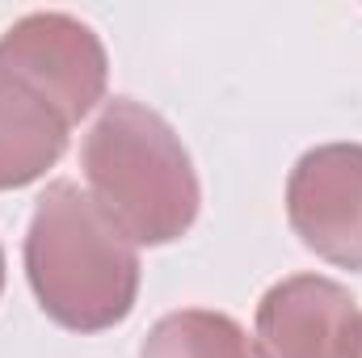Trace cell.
Listing matches in <instances>:
<instances>
[{"instance_id":"52a82bcc","label":"cell","mask_w":362,"mask_h":358,"mask_svg":"<svg viewBox=\"0 0 362 358\" xmlns=\"http://www.w3.org/2000/svg\"><path fill=\"white\" fill-rule=\"evenodd\" d=\"M139 358H262V350L232 316L185 308L152 325V333L139 346Z\"/></svg>"},{"instance_id":"9c48e42d","label":"cell","mask_w":362,"mask_h":358,"mask_svg":"<svg viewBox=\"0 0 362 358\" xmlns=\"http://www.w3.org/2000/svg\"><path fill=\"white\" fill-rule=\"evenodd\" d=\"M358 358H362V350H358Z\"/></svg>"},{"instance_id":"3957f363","label":"cell","mask_w":362,"mask_h":358,"mask_svg":"<svg viewBox=\"0 0 362 358\" xmlns=\"http://www.w3.org/2000/svg\"><path fill=\"white\" fill-rule=\"evenodd\" d=\"M0 68L38 89L72 127L105 97V47L68 13H30L0 34Z\"/></svg>"},{"instance_id":"277c9868","label":"cell","mask_w":362,"mask_h":358,"mask_svg":"<svg viewBox=\"0 0 362 358\" xmlns=\"http://www.w3.org/2000/svg\"><path fill=\"white\" fill-rule=\"evenodd\" d=\"M295 236L325 262L362 270V144H320L286 181Z\"/></svg>"},{"instance_id":"ba28073f","label":"cell","mask_w":362,"mask_h":358,"mask_svg":"<svg viewBox=\"0 0 362 358\" xmlns=\"http://www.w3.org/2000/svg\"><path fill=\"white\" fill-rule=\"evenodd\" d=\"M0 291H4V253H0Z\"/></svg>"},{"instance_id":"6da1fadb","label":"cell","mask_w":362,"mask_h":358,"mask_svg":"<svg viewBox=\"0 0 362 358\" xmlns=\"http://www.w3.org/2000/svg\"><path fill=\"white\" fill-rule=\"evenodd\" d=\"M25 274L38 308L76 333H101L131 316L139 253L76 181H51L25 232Z\"/></svg>"},{"instance_id":"8992f818","label":"cell","mask_w":362,"mask_h":358,"mask_svg":"<svg viewBox=\"0 0 362 358\" xmlns=\"http://www.w3.org/2000/svg\"><path fill=\"white\" fill-rule=\"evenodd\" d=\"M68 131L72 122L42 93L0 68V190L42 178L64 156Z\"/></svg>"},{"instance_id":"7a4b0ae2","label":"cell","mask_w":362,"mask_h":358,"mask_svg":"<svg viewBox=\"0 0 362 358\" xmlns=\"http://www.w3.org/2000/svg\"><path fill=\"white\" fill-rule=\"evenodd\" d=\"M81 165L93 202L131 245H169L198 219V178L173 127L131 101L114 97L85 135Z\"/></svg>"},{"instance_id":"5b68a950","label":"cell","mask_w":362,"mask_h":358,"mask_svg":"<svg viewBox=\"0 0 362 358\" xmlns=\"http://www.w3.org/2000/svg\"><path fill=\"white\" fill-rule=\"evenodd\" d=\"M262 358H358V299L320 274H295L274 282L257 304Z\"/></svg>"}]
</instances>
